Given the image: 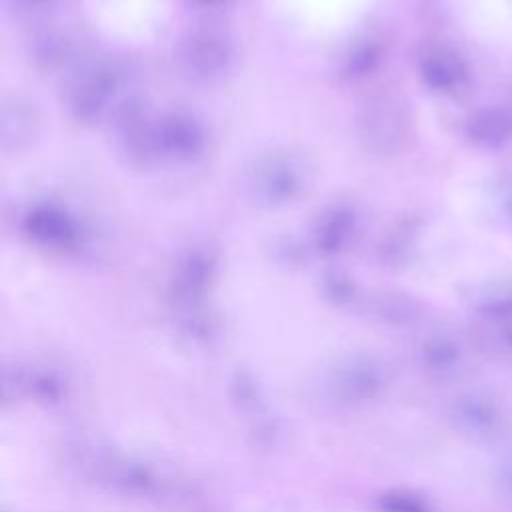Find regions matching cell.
<instances>
[{
    "label": "cell",
    "mask_w": 512,
    "mask_h": 512,
    "mask_svg": "<svg viewBox=\"0 0 512 512\" xmlns=\"http://www.w3.org/2000/svg\"><path fill=\"white\" fill-rule=\"evenodd\" d=\"M36 132V114L20 100L8 104L2 116V144L6 150L22 148Z\"/></svg>",
    "instance_id": "30bf717a"
},
{
    "label": "cell",
    "mask_w": 512,
    "mask_h": 512,
    "mask_svg": "<svg viewBox=\"0 0 512 512\" xmlns=\"http://www.w3.org/2000/svg\"><path fill=\"white\" fill-rule=\"evenodd\" d=\"M424 78L436 88H448L458 78V66L446 54H432L422 64Z\"/></svg>",
    "instance_id": "5bb4252c"
},
{
    "label": "cell",
    "mask_w": 512,
    "mask_h": 512,
    "mask_svg": "<svg viewBox=\"0 0 512 512\" xmlns=\"http://www.w3.org/2000/svg\"><path fill=\"white\" fill-rule=\"evenodd\" d=\"M254 194L268 202L280 204L292 200L302 188V176L294 162L284 156H272L260 162L252 174Z\"/></svg>",
    "instance_id": "5b68a950"
},
{
    "label": "cell",
    "mask_w": 512,
    "mask_h": 512,
    "mask_svg": "<svg viewBox=\"0 0 512 512\" xmlns=\"http://www.w3.org/2000/svg\"><path fill=\"white\" fill-rule=\"evenodd\" d=\"M214 262L208 252L194 250L190 252L178 266L176 278H174V294L180 302H194L200 298L204 288L208 286L212 278Z\"/></svg>",
    "instance_id": "9c48e42d"
},
{
    "label": "cell",
    "mask_w": 512,
    "mask_h": 512,
    "mask_svg": "<svg viewBox=\"0 0 512 512\" xmlns=\"http://www.w3.org/2000/svg\"><path fill=\"white\" fill-rule=\"evenodd\" d=\"M456 426L472 436H490L502 424V410L496 400L482 392H468L456 398L452 406Z\"/></svg>",
    "instance_id": "52a82bcc"
},
{
    "label": "cell",
    "mask_w": 512,
    "mask_h": 512,
    "mask_svg": "<svg viewBox=\"0 0 512 512\" xmlns=\"http://www.w3.org/2000/svg\"><path fill=\"white\" fill-rule=\"evenodd\" d=\"M462 360V352L456 342L450 338H432L422 348L424 366L438 376H448L458 370Z\"/></svg>",
    "instance_id": "7c38bea8"
},
{
    "label": "cell",
    "mask_w": 512,
    "mask_h": 512,
    "mask_svg": "<svg viewBox=\"0 0 512 512\" xmlns=\"http://www.w3.org/2000/svg\"><path fill=\"white\" fill-rule=\"evenodd\" d=\"M502 344L506 350L512 352V324H506V328L502 332Z\"/></svg>",
    "instance_id": "ac0fdd59"
},
{
    "label": "cell",
    "mask_w": 512,
    "mask_h": 512,
    "mask_svg": "<svg viewBox=\"0 0 512 512\" xmlns=\"http://www.w3.org/2000/svg\"><path fill=\"white\" fill-rule=\"evenodd\" d=\"M118 84V72L110 64H94L80 72L68 98L70 112L80 122H94L106 110Z\"/></svg>",
    "instance_id": "7a4b0ae2"
},
{
    "label": "cell",
    "mask_w": 512,
    "mask_h": 512,
    "mask_svg": "<svg viewBox=\"0 0 512 512\" xmlns=\"http://www.w3.org/2000/svg\"><path fill=\"white\" fill-rule=\"evenodd\" d=\"M510 482H512V470H510Z\"/></svg>",
    "instance_id": "ffe728a7"
},
{
    "label": "cell",
    "mask_w": 512,
    "mask_h": 512,
    "mask_svg": "<svg viewBox=\"0 0 512 512\" xmlns=\"http://www.w3.org/2000/svg\"><path fill=\"white\" fill-rule=\"evenodd\" d=\"M354 230V216L348 208H334L328 214H324L316 228V246L326 252H338L346 246L350 240V234Z\"/></svg>",
    "instance_id": "8fae6325"
},
{
    "label": "cell",
    "mask_w": 512,
    "mask_h": 512,
    "mask_svg": "<svg viewBox=\"0 0 512 512\" xmlns=\"http://www.w3.org/2000/svg\"><path fill=\"white\" fill-rule=\"evenodd\" d=\"M26 2H38V0H26Z\"/></svg>",
    "instance_id": "44dd1931"
},
{
    "label": "cell",
    "mask_w": 512,
    "mask_h": 512,
    "mask_svg": "<svg viewBox=\"0 0 512 512\" xmlns=\"http://www.w3.org/2000/svg\"><path fill=\"white\" fill-rule=\"evenodd\" d=\"M326 286H328V292L336 298V300H346L352 296L354 292V286L348 278L340 276V274H332L326 278Z\"/></svg>",
    "instance_id": "e0dca14e"
},
{
    "label": "cell",
    "mask_w": 512,
    "mask_h": 512,
    "mask_svg": "<svg viewBox=\"0 0 512 512\" xmlns=\"http://www.w3.org/2000/svg\"><path fill=\"white\" fill-rule=\"evenodd\" d=\"M408 116L394 92L380 90L366 98L358 114V132L372 152H394L406 136Z\"/></svg>",
    "instance_id": "6da1fadb"
},
{
    "label": "cell",
    "mask_w": 512,
    "mask_h": 512,
    "mask_svg": "<svg viewBox=\"0 0 512 512\" xmlns=\"http://www.w3.org/2000/svg\"><path fill=\"white\" fill-rule=\"evenodd\" d=\"M158 142L162 154L190 160L202 150L204 132L194 118L186 114H172L158 124Z\"/></svg>",
    "instance_id": "ba28073f"
},
{
    "label": "cell",
    "mask_w": 512,
    "mask_h": 512,
    "mask_svg": "<svg viewBox=\"0 0 512 512\" xmlns=\"http://www.w3.org/2000/svg\"><path fill=\"white\" fill-rule=\"evenodd\" d=\"M194 2H198V4H204V6H212V4H218L220 0H194Z\"/></svg>",
    "instance_id": "d6986e66"
},
{
    "label": "cell",
    "mask_w": 512,
    "mask_h": 512,
    "mask_svg": "<svg viewBox=\"0 0 512 512\" xmlns=\"http://www.w3.org/2000/svg\"><path fill=\"white\" fill-rule=\"evenodd\" d=\"M386 384V372L372 358H356L342 366L334 380L332 392L338 402L360 404L378 396Z\"/></svg>",
    "instance_id": "277c9868"
},
{
    "label": "cell",
    "mask_w": 512,
    "mask_h": 512,
    "mask_svg": "<svg viewBox=\"0 0 512 512\" xmlns=\"http://www.w3.org/2000/svg\"><path fill=\"white\" fill-rule=\"evenodd\" d=\"M376 62H378V46L374 42H364L350 52L344 70L348 76L356 78V76L368 74L376 66Z\"/></svg>",
    "instance_id": "9a60e30c"
},
{
    "label": "cell",
    "mask_w": 512,
    "mask_h": 512,
    "mask_svg": "<svg viewBox=\"0 0 512 512\" xmlns=\"http://www.w3.org/2000/svg\"><path fill=\"white\" fill-rule=\"evenodd\" d=\"M384 510L386 512H424V504L410 494H396L386 498Z\"/></svg>",
    "instance_id": "2e32d148"
},
{
    "label": "cell",
    "mask_w": 512,
    "mask_h": 512,
    "mask_svg": "<svg viewBox=\"0 0 512 512\" xmlns=\"http://www.w3.org/2000/svg\"><path fill=\"white\" fill-rule=\"evenodd\" d=\"M232 56L230 42L216 30H198L182 46V60L186 68L202 78L220 74Z\"/></svg>",
    "instance_id": "8992f818"
},
{
    "label": "cell",
    "mask_w": 512,
    "mask_h": 512,
    "mask_svg": "<svg viewBox=\"0 0 512 512\" xmlns=\"http://www.w3.org/2000/svg\"><path fill=\"white\" fill-rule=\"evenodd\" d=\"M26 234L42 246L54 250H70L80 242L82 230L78 222L56 206H34L24 216Z\"/></svg>",
    "instance_id": "3957f363"
},
{
    "label": "cell",
    "mask_w": 512,
    "mask_h": 512,
    "mask_svg": "<svg viewBox=\"0 0 512 512\" xmlns=\"http://www.w3.org/2000/svg\"><path fill=\"white\" fill-rule=\"evenodd\" d=\"M68 54V42L60 34L46 32L40 38H36L34 44V60L44 68H54L60 62L66 60Z\"/></svg>",
    "instance_id": "4fadbf2b"
}]
</instances>
